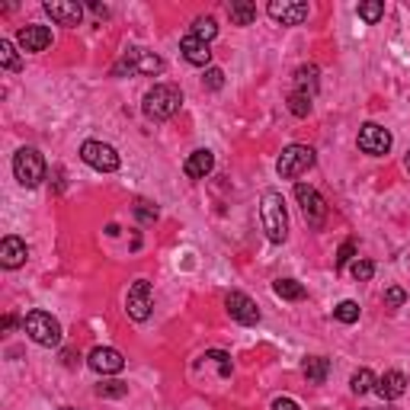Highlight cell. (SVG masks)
Wrapping results in <instances>:
<instances>
[{"mask_svg": "<svg viewBox=\"0 0 410 410\" xmlns=\"http://www.w3.org/2000/svg\"><path fill=\"white\" fill-rule=\"evenodd\" d=\"M260 222L266 231L269 244H285L289 237V212H285V199L276 189H266L260 199Z\"/></svg>", "mask_w": 410, "mask_h": 410, "instance_id": "1", "label": "cell"}, {"mask_svg": "<svg viewBox=\"0 0 410 410\" xmlns=\"http://www.w3.org/2000/svg\"><path fill=\"white\" fill-rule=\"evenodd\" d=\"M183 106V93L180 87H173V84H157V87H151L148 93H144V115H148L151 122H167L173 119L176 113H180Z\"/></svg>", "mask_w": 410, "mask_h": 410, "instance_id": "2", "label": "cell"}, {"mask_svg": "<svg viewBox=\"0 0 410 410\" xmlns=\"http://www.w3.org/2000/svg\"><path fill=\"white\" fill-rule=\"evenodd\" d=\"M23 330H26V336L39 346H58L61 343V324L55 321L48 311H39V308L29 311V314L23 317Z\"/></svg>", "mask_w": 410, "mask_h": 410, "instance_id": "3", "label": "cell"}, {"mask_svg": "<svg viewBox=\"0 0 410 410\" xmlns=\"http://www.w3.org/2000/svg\"><path fill=\"white\" fill-rule=\"evenodd\" d=\"M314 161H317L314 148H308V144H289L276 161V173L283 180H298L302 173H308L314 167Z\"/></svg>", "mask_w": 410, "mask_h": 410, "instance_id": "4", "label": "cell"}, {"mask_svg": "<svg viewBox=\"0 0 410 410\" xmlns=\"http://www.w3.org/2000/svg\"><path fill=\"white\" fill-rule=\"evenodd\" d=\"M45 157L39 154L35 148H20L13 154V176L20 180V186L35 189L42 180H45Z\"/></svg>", "mask_w": 410, "mask_h": 410, "instance_id": "5", "label": "cell"}, {"mask_svg": "<svg viewBox=\"0 0 410 410\" xmlns=\"http://www.w3.org/2000/svg\"><path fill=\"white\" fill-rule=\"evenodd\" d=\"M295 199H298V205H302L304 222H308L314 231H321L324 222H327V202H324V195L317 193L314 186H304V183H298V186H295Z\"/></svg>", "mask_w": 410, "mask_h": 410, "instance_id": "6", "label": "cell"}, {"mask_svg": "<svg viewBox=\"0 0 410 410\" xmlns=\"http://www.w3.org/2000/svg\"><path fill=\"white\" fill-rule=\"evenodd\" d=\"M81 161L87 164V167L100 170V173H115L119 170V151L113 148V144L106 142H84L81 144Z\"/></svg>", "mask_w": 410, "mask_h": 410, "instance_id": "7", "label": "cell"}, {"mask_svg": "<svg viewBox=\"0 0 410 410\" xmlns=\"http://www.w3.org/2000/svg\"><path fill=\"white\" fill-rule=\"evenodd\" d=\"M151 308H154V292H151V283L148 279H135L128 285V295H125V311L132 321H148L151 317Z\"/></svg>", "mask_w": 410, "mask_h": 410, "instance_id": "8", "label": "cell"}, {"mask_svg": "<svg viewBox=\"0 0 410 410\" xmlns=\"http://www.w3.org/2000/svg\"><path fill=\"white\" fill-rule=\"evenodd\" d=\"M359 151L369 157H385L391 151V144H394V138H391L388 128L375 125V122H365L363 128H359V138H356Z\"/></svg>", "mask_w": 410, "mask_h": 410, "instance_id": "9", "label": "cell"}, {"mask_svg": "<svg viewBox=\"0 0 410 410\" xmlns=\"http://www.w3.org/2000/svg\"><path fill=\"white\" fill-rule=\"evenodd\" d=\"M224 311H228L231 321L244 324V327L260 324V308H256V302L250 295H244V292H228V295H224Z\"/></svg>", "mask_w": 410, "mask_h": 410, "instance_id": "10", "label": "cell"}, {"mask_svg": "<svg viewBox=\"0 0 410 410\" xmlns=\"http://www.w3.org/2000/svg\"><path fill=\"white\" fill-rule=\"evenodd\" d=\"M266 13L276 23H283V26H302V23L308 20L311 10L304 0H269Z\"/></svg>", "mask_w": 410, "mask_h": 410, "instance_id": "11", "label": "cell"}, {"mask_svg": "<svg viewBox=\"0 0 410 410\" xmlns=\"http://www.w3.org/2000/svg\"><path fill=\"white\" fill-rule=\"evenodd\" d=\"M45 13L52 16L58 26H67V29H74V26L84 23V7L77 4V0H48Z\"/></svg>", "mask_w": 410, "mask_h": 410, "instance_id": "12", "label": "cell"}, {"mask_svg": "<svg viewBox=\"0 0 410 410\" xmlns=\"http://www.w3.org/2000/svg\"><path fill=\"white\" fill-rule=\"evenodd\" d=\"M87 365L93 372H100V375H115V372L125 369V356H122L119 350H113V346H96V350L90 353Z\"/></svg>", "mask_w": 410, "mask_h": 410, "instance_id": "13", "label": "cell"}, {"mask_svg": "<svg viewBox=\"0 0 410 410\" xmlns=\"http://www.w3.org/2000/svg\"><path fill=\"white\" fill-rule=\"evenodd\" d=\"M16 45L23 48V52L35 55V52H45L48 45H52V29L48 26H23L20 33H16Z\"/></svg>", "mask_w": 410, "mask_h": 410, "instance_id": "14", "label": "cell"}, {"mask_svg": "<svg viewBox=\"0 0 410 410\" xmlns=\"http://www.w3.org/2000/svg\"><path fill=\"white\" fill-rule=\"evenodd\" d=\"M29 250H26V241L16 234H7L4 241H0V266L4 269H20L23 263H26Z\"/></svg>", "mask_w": 410, "mask_h": 410, "instance_id": "15", "label": "cell"}, {"mask_svg": "<svg viewBox=\"0 0 410 410\" xmlns=\"http://www.w3.org/2000/svg\"><path fill=\"white\" fill-rule=\"evenodd\" d=\"M212 170H215V154H212L209 148L193 151V154L186 157V164H183V173H186L189 180H205Z\"/></svg>", "mask_w": 410, "mask_h": 410, "instance_id": "16", "label": "cell"}, {"mask_svg": "<svg viewBox=\"0 0 410 410\" xmlns=\"http://www.w3.org/2000/svg\"><path fill=\"white\" fill-rule=\"evenodd\" d=\"M180 52H183V58H186L189 64H195V67H209V61H212V48H209V42L195 39V35H183Z\"/></svg>", "mask_w": 410, "mask_h": 410, "instance_id": "17", "label": "cell"}, {"mask_svg": "<svg viewBox=\"0 0 410 410\" xmlns=\"http://www.w3.org/2000/svg\"><path fill=\"white\" fill-rule=\"evenodd\" d=\"M375 391L382 394V401H397V397H404V391H407V375L397 369L385 372V375L375 382Z\"/></svg>", "mask_w": 410, "mask_h": 410, "instance_id": "18", "label": "cell"}, {"mask_svg": "<svg viewBox=\"0 0 410 410\" xmlns=\"http://www.w3.org/2000/svg\"><path fill=\"white\" fill-rule=\"evenodd\" d=\"M317 77H321V71H317L314 64H302L295 71V90H292V93H302V96H308V100H314Z\"/></svg>", "mask_w": 410, "mask_h": 410, "instance_id": "19", "label": "cell"}, {"mask_svg": "<svg viewBox=\"0 0 410 410\" xmlns=\"http://www.w3.org/2000/svg\"><path fill=\"white\" fill-rule=\"evenodd\" d=\"M164 71V58L154 52H144V48H135V74H161Z\"/></svg>", "mask_w": 410, "mask_h": 410, "instance_id": "20", "label": "cell"}, {"mask_svg": "<svg viewBox=\"0 0 410 410\" xmlns=\"http://www.w3.org/2000/svg\"><path fill=\"white\" fill-rule=\"evenodd\" d=\"M302 372H304V378H308L311 385H324L327 382V372H330V363L324 356H308L302 363Z\"/></svg>", "mask_w": 410, "mask_h": 410, "instance_id": "21", "label": "cell"}, {"mask_svg": "<svg viewBox=\"0 0 410 410\" xmlns=\"http://www.w3.org/2000/svg\"><path fill=\"white\" fill-rule=\"evenodd\" d=\"M228 16L234 26H250V23L256 20V7L250 4V0H231L228 4Z\"/></svg>", "mask_w": 410, "mask_h": 410, "instance_id": "22", "label": "cell"}, {"mask_svg": "<svg viewBox=\"0 0 410 410\" xmlns=\"http://www.w3.org/2000/svg\"><path fill=\"white\" fill-rule=\"evenodd\" d=\"M273 292H276L283 302H302V298L308 295L298 279H276V283H273Z\"/></svg>", "mask_w": 410, "mask_h": 410, "instance_id": "23", "label": "cell"}, {"mask_svg": "<svg viewBox=\"0 0 410 410\" xmlns=\"http://www.w3.org/2000/svg\"><path fill=\"white\" fill-rule=\"evenodd\" d=\"M189 35H195V39H202V42H212L218 35V23L212 20V16H199V20H193Z\"/></svg>", "mask_w": 410, "mask_h": 410, "instance_id": "24", "label": "cell"}, {"mask_svg": "<svg viewBox=\"0 0 410 410\" xmlns=\"http://www.w3.org/2000/svg\"><path fill=\"white\" fill-rule=\"evenodd\" d=\"M0 64H4V71H20L23 67L20 52H16V45L10 39H0Z\"/></svg>", "mask_w": 410, "mask_h": 410, "instance_id": "25", "label": "cell"}, {"mask_svg": "<svg viewBox=\"0 0 410 410\" xmlns=\"http://www.w3.org/2000/svg\"><path fill=\"white\" fill-rule=\"evenodd\" d=\"M375 382L378 378L372 375L369 369H359V372H353V378H350V391L353 394H369V391H375Z\"/></svg>", "mask_w": 410, "mask_h": 410, "instance_id": "26", "label": "cell"}, {"mask_svg": "<svg viewBox=\"0 0 410 410\" xmlns=\"http://www.w3.org/2000/svg\"><path fill=\"white\" fill-rule=\"evenodd\" d=\"M334 317H336L340 324H356V321H359V304L353 302V298H346V302H340V304L334 308Z\"/></svg>", "mask_w": 410, "mask_h": 410, "instance_id": "27", "label": "cell"}, {"mask_svg": "<svg viewBox=\"0 0 410 410\" xmlns=\"http://www.w3.org/2000/svg\"><path fill=\"white\" fill-rule=\"evenodd\" d=\"M359 16H363L369 26H375V23L385 16V4L382 0H365V4H359Z\"/></svg>", "mask_w": 410, "mask_h": 410, "instance_id": "28", "label": "cell"}, {"mask_svg": "<svg viewBox=\"0 0 410 410\" xmlns=\"http://www.w3.org/2000/svg\"><path fill=\"white\" fill-rule=\"evenodd\" d=\"M350 273H353V279H356V283H369L372 276H375V263L372 260H353V266H350Z\"/></svg>", "mask_w": 410, "mask_h": 410, "instance_id": "29", "label": "cell"}, {"mask_svg": "<svg viewBox=\"0 0 410 410\" xmlns=\"http://www.w3.org/2000/svg\"><path fill=\"white\" fill-rule=\"evenodd\" d=\"M128 385L125 382H100L96 385V397H125Z\"/></svg>", "mask_w": 410, "mask_h": 410, "instance_id": "30", "label": "cell"}, {"mask_svg": "<svg viewBox=\"0 0 410 410\" xmlns=\"http://www.w3.org/2000/svg\"><path fill=\"white\" fill-rule=\"evenodd\" d=\"M135 218H138L142 224H154L157 222V209L151 205V202L138 199V202H135Z\"/></svg>", "mask_w": 410, "mask_h": 410, "instance_id": "31", "label": "cell"}, {"mask_svg": "<svg viewBox=\"0 0 410 410\" xmlns=\"http://www.w3.org/2000/svg\"><path fill=\"white\" fill-rule=\"evenodd\" d=\"M356 260V241H343V247L336 250V269H346Z\"/></svg>", "mask_w": 410, "mask_h": 410, "instance_id": "32", "label": "cell"}, {"mask_svg": "<svg viewBox=\"0 0 410 410\" xmlns=\"http://www.w3.org/2000/svg\"><path fill=\"white\" fill-rule=\"evenodd\" d=\"M289 109H292V115L304 119V115L311 113V100H308V96H302V93H292L289 96Z\"/></svg>", "mask_w": 410, "mask_h": 410, "instance_id": "33", "label": "cell"}, {"mask_svg": "<svg viewBox=\"0 0 410 410\" xmlns=\"http://www.w3.org/2000/svg\"><path fill=\"white\" fill-rule=\"evenodd\" d=\"M202 84L209 90H222L224 87V71L222 67H205V77H202Z\"/></svg>", "mask_w": 410, "mask_h": 410, "instance_id": "34", "label": "cell"}, {"mask_svg": "<svg viewBox=\"0 0 410 410\" xmlns=\"http://www.w3.org/2000/svg\"><path fill=\"white\" fill-rule=\"evenodd\" d=\"M404 302H407V292H404L401 285H391V289H385V308H401Z\"/></svg>", "mask_w": 410, "mask_h": 410, "instance_id": "35", "label": "cell"}, {"mask_svg": "<svg viewBox=\"0 0 410 410\" xmlns=\"http://www.w3.org/2000/svg\"><path fill=\"white\" fill-rule=\"evenodd\" d=\"M205 359H215V363L222 365V375H224V378L231 375V359H228V353H222V350H212V353H205Z\"/></svg>", "mask_w": 410, "mask_h": 410, "instance_id": "36", "label": "cell"}, {"mask_svg": "<svg viewBox=\"0 0 410 410\" xmlns=\"http://www.w3.org/2000/svg\"><path fill=\"white\" fill-rule=\"evenodd\" d=\"M269 410H302V404L298 401H292V397H276V401H273V407Z\"/></svg>", "mask_w": 410, "mask_h": 410, "instance_id": "37", "label": "cell"}, {"mask_svg": "<svg viewBox=\"0 0 410 410\" xmlns=\"http://www.w3.org/2000/svg\"><path fill=\"white\" fill-rule=\"evenodd\" d=\"M90 10H93V13L100 16V20H106V16H109V10L103 7V4H90Z\"/></svg>", "mask_w": 410, "mask_h": 410, "instance_id": "38", "label": "cell"}, {"mask_svg": "<svg viewBox=\"0 0 410 410\" xmlns=\"http://www.w3.org/2000/svg\"><path fill=\"white\" fill-rule=\"evenodd\" d=\"M13 327H16V317H13V314H7V317H4V334H10Z\"/></svg>", "mask_w": 410, "mask_h": 410, "instance_id": "39", "label": "cell"}, {"mask_svg": "<svg viewBox=\"0 0 410 410\" xmlns=\"http://www.w3.org/2000/svg\"><path fill=\"white\" fill-rule=\"evenodd\" d=\"M407 170H410V151H407Z\"/></svg>", "mask_w": 410, "mask_h": 410, "instance_id": "40", "label": "cell"}, {"mask_svg": "<svg viewBox=\"0 0 410 410\" xmlns=\"http://www.w3.org/2000/svg\"><path fill=\"white\" fill-rule=\"evenodd\" d=\"M58 410H77V407H58Z\"/></svg>", "mask_w": 410, "mask_h": 410, "instance_id": "41", "label": "cell"}]
</instances>
